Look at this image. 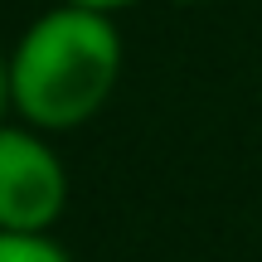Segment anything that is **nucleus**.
<instances>
[{
  "label": "nucleus",
  "mask_w": 262,
  "mask_h": 262,
  "mask_svg": "<svg viewBox=\"0 0 262 262\" xmlns=\"http://www.w3.org/2000/svg\"><path fill=\"white\" fill-rule=\"evenodd\" d=\"M122 34L112 15L54 5L10 49V107L39 131L88 126L122 83Z\"/></svg>",
  "instance_id": "obj_1"
},
{
  "label": "nucleus",
  "mask_w": 262,
  "mask_h": 262,
  "mask_svg": "<svg viewBox=\"0 0 262 262\" xmlns=\"http://www.w3.org/2000/svg\"><path fill=\"white\" fill-rule=\"evenodd\" d=\"M68 209V165L44 131L0 122V228L49 233Z\"/></svg>",
  "instance_id": "obj_2"
},
{
  "label": "nucleus",
  "mask_w": 262,
  "mask_h": 262,
  "mask_svg": "<svg viewBox=\"0 0 262 262\" xmlns=\"http://www.w3.org/2000/svg\"><path fill=\"white\" fill-rule=\"evenodd\" d=\"M10 112V54H0V122Z\"/></svg>",
  "instance_id": "obj_5"
},
{
  "label": "nucleus",
  "mask_w": 262,
  "mask_h": 262,
  "mask_svg": "<svg viewBox=\"0 0 262 262\" xmlns=\"http://www.w3.org/2000/svg\"><path fill=\"white\" fill-rule=\"evenodd\" d=\"M58 5H78V10H97V15H117V10L136 5V0H58Z\"/></svg>",
  "instance_id": "obj_4"
},
{
  "label": "nucleus",
  "mask_w": 262,
  "mask_h": 262,
  "mask_svg": "<svg viewBox=\"0 0 262 262\" xmlns=\"http://www.w3.org/2000/svg\"><path fill=\"white\" fill-rule=\"evenodd\" d=\"M175 5H204V0H175Z\"/></svg>",
  "instance_id": "obj_6"
},
{
  "label": "nucleus",
  "mask_w": 262,
  "mask_h": 262,
  "mask_svg": "<svg viewBox=\"0 0 262 262\" xmlns=\"http://www.w3.org/2000/svg\"><path fill=\"white\" fill-rule=\"evenodd\" d=\"M0 262H73L54 233H19L0 228Z\"/></svg>",
  "instance_id": "obj_3"
}]
</instances>
